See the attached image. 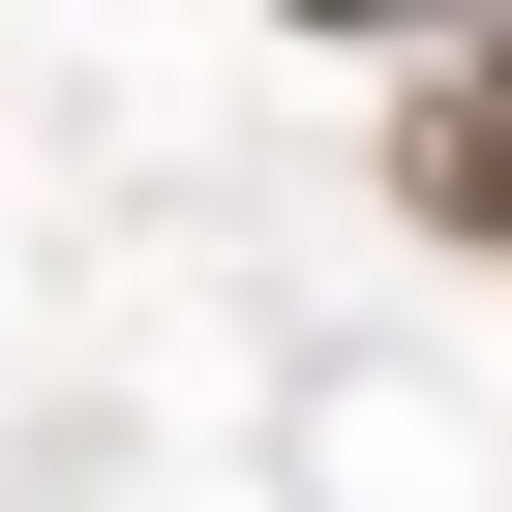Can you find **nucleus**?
Returning a JSON list of instances; mask_svg holds the SVG:
<instances>
[{
    "instance_id": "nucleus-1",
    "label": "nucleus",
    "mask_w": 512,
    "mask_h": 512,
    "mask_svg": "<svg viewBox=\"0 0 512 512\" xmlns=\"http://www.w3.org/2000/svg\"><path fill=\"white\" fill-rule=\"evenodd\" d=\"M392 211H422V241H512V31H452V61L392 91Z\"/></svg>"
}]
</instances>
